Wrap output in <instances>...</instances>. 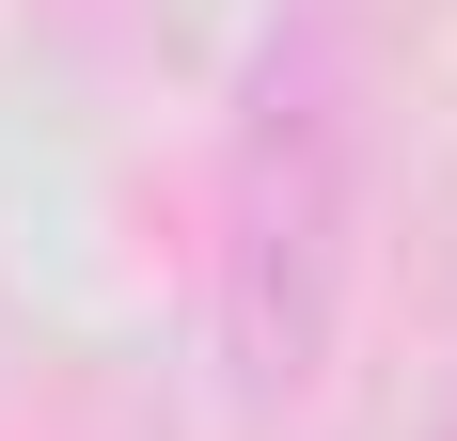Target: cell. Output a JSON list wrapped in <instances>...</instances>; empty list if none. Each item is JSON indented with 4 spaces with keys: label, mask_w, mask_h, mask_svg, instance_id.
I'll list each match as a JSON object with an SVG mask.
<instances>
[{
    "label": "cell",
    "mask_w": 457,
    "mask_h": 441,
    "mask_svg": "<svg viewBox=\"0 0 457 441\" xmlns=\"http://www.w3.org/2000/svg\"><path fill=\"white\" fill-rule=\"evenodd\" d=\"M347 205H363V47L347 0H300L253 63V127H237V253H221V315L237 362L300 395L347 300Z\"/></svg>",
    "instance_id": "obj_1"
}]
</instances>
